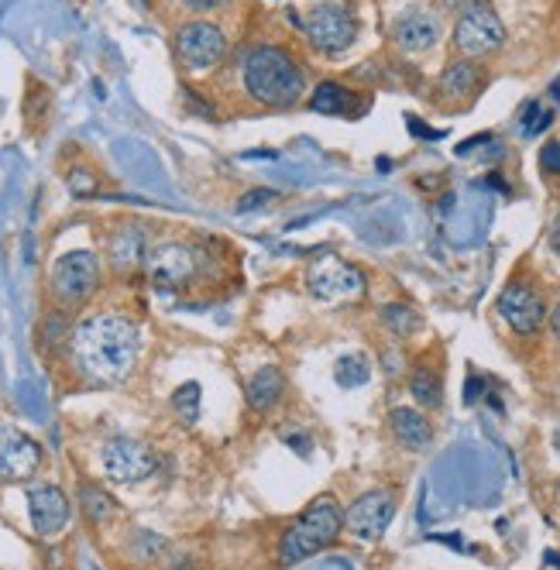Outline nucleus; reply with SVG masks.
<instances>
[{
	"instance_id": "f257e3e1",
	"label": "nucleus",
	"mask_w": 560,
	"mask_h": 570,
	"mask_svg": "<svg viewBox=\"0 0 560 570\" xmlns=\"http://www.w3.org/2000/svg\"><path fill=\"white\" fill-rule=\"evenodd\" d=\"M141 334L128 316L100 313L83 320L69 337V354L79 375H87L97 385L125 382L138 364Z\"/></svg>"
},
{
	"instance_id": "f03ea898",
	"label": "nucleus",
	"mask_w": 560,
	"mask_h": 570,
	"mask_svg": "<svg viewBox=\"0 0 560 570\" xmlns=\"http://www.w3.org/2000/svg\"><path fill=\"white\" fill-rule=\"evenodd\" d=\"M245 90L265 107H293L306 90V79L289 52L262 46L245 59Z\"/></svg>"
},
{
	"instance_id": "7ed1b4c3",
	"label": "nucleus",
	"mask_w": 560,
	"mask_h": 570,
	"mask_svg": "<svg viewBox=\"0 0 560 570\" xmlns=\"http://www.w3.org/2000/svg\"><path fill=\"white\" fill-rule=\"evenodd\" d=\"M341 529H344L341 505L331 495H320V499L310 502V509L283 533V543H278V560H283L286 567L303 563L313 553L334 547L337 537H341Z\"/></svg>"
},
{
	"instance_id": "20e7f679",
	"label": "nucleus",
	"mask_w": 560,
	"mask_h": 570,
	"mask_svg": "<svg viewBox=\"0 0 560 570\" xmlns=\"http://www.w3.org/2000/svg\"><path fill=\"white\" fill-rule=\"evenodd\" d=\"M505 46V24L499 21V14L482 4L468 14L458 18L454 24V49L464 56V59H482V56H492Z\"/></svg>"
},
{
	"instance_id": "39448f33",
	"label": "nucleus",
	"mask_w": 560,
	"mask_h": 570,
	"mask_svg": "<svg viewBox=\"0 0 560 570\" xmlns=\"http://www.w3.org/2000/svg\"><path fill=\"white\" fill-rule=\"evenodd\" d=\"M100 285V258L94 252H66L56 265H52V293L76 306L97 293Z\"/></svg>"
},
{
	"instance_id": "423d86ee",
	"label": "nucleus",
	"mask_w": 560,
	"mask_h": 570,
	"mask_svg": "<svg viewBox=\"0 0 560 570\" xmlns=\"http://www.w3.org/2000/svg\"><path fill=\"white\" fill-rule=\"evenodd\" d=\"M158 458L148 443L135 436H114L104 446V471L117 484H141L155 474Z\"/></svg>"
},
{
	"instance_id": "0eeeda50",
	"label": "nucleus",
	"mask_w": 560,
	"mask_h": 570,
	"mask_svg": "<svg viewBox=\"0 0 560 570\" xmlns=\"http://www.w3.org/2000/svg\"><path fill=\"white\" fill-rule=\"evenodd\" d=\"M306 38L313 42V49H320L324 56H341L354 46L357 38V21L351 11L337 8V4H320L306 14L303 21Z\"/></svg>"
},
{
	"instance_id": "6e6552de",
	"label": "nucleus",
	"mask_w": 560,
	"mask_h": 570,
	"mask_svg": "<svg viewBox=\"0 0 560 570\" xmlns=\"http://www.w3.org/2000/svg\"><path fill=\"white\" fill-rule=\"evenodd\" d=\"M176 52L179 62L193 72H204L217 66L227 52V38L217 24L210 21H189L176 31Z\"/></svg>"
},
{
	"instance_id": "1a4fd4ad",
	"label": "nucleus",
	"mask_w": 560,
	"mask_h": 570,
	"mask_svg": "<svg viewBox=\"0 0 560 570\" xmlns=\"http://www.w3.org/2000/svg\"><path fill=\"white\" fill-rule=\"evenodd\" d=\"M145 272H148L151 289L176 293V289H183L186 282H193L196 255H193V248H186V244H176V240L158 244V248H151L148 258H145Z\"/></svg>"
},
{
	"instance_id": "9d476101",
	"label": "nucleus",
	"mask_w": 560,
	"mask_h": 570,
	"mask_svg": "<svg viewBox=\"0 0 560 570\" xmlns=\"http://www.w3.org/2000/svg\"><path fill=\"white\" fill-rule=\"evenodd\" d=\"M38 464H42V446H38L24 430L0 423V481L18 484L28 481Z\"/></svg>"
},
{
	"instance_id": "9b49d317",
	"label": "nucleus",
	"mask_w": 560,
	"mask_h": 570,
	"mask_svg": "<svg viewBox=\"0 0 560 570\" xmlns=\"http://www.w3.org/2000/svg\"><path fill=\"white\" fill-rule=\"evenodd\" d=\"M392 519H395V492H389V488H375V492H365L347 509L344 525L357 540H379Z\"/></svg>"
},
{
	"instance_id": "f8f14e48",
	"label": "nucleus",
	"mask_w": 560,
	"mask_h": 570,
	"mask_svg": "<svg viewBox=\"0 0 560 570\" xmlns=\"http://www.w3.org/2000/svg\"><path fill=\"white\" fill-rule=\"evenodd\" d=\"M499 316L509 323L515 334L530 337V334H537L543 327L547 306H543L537 289H530V285H523V282H512L499 296Z\"/></svg>"
},
{
	"instance_id": "ddd939ff",
	"label": "nucleus",
	"mask_w": 560,
	"mask_h": 570,
	"mask_svg": "<svg viewBox=\"0 0 560 570\" xmlns=\"http://www.w3.org/2000/svg\"><path fill=\"white\" fill-rule=\"evenodd\" d=\"M28 512H31V525L38 537H56L66 529L72 509L69 499L59 484H31L28 488Z\"/></svg>"
},
{
	"instance_id": "4468645a",
	"label": "nucleus",
	"mask_w": 560,
	"mask_h": 570,
	"mask_svg": "<svg viewBox=\"0 0 560 570\" xmlns=\"http://www.w3.org/2000/svg\"><path fill=\"white\" fill-rule=\"evenodd\" d=\"M436 38H440V18L423 8L399 14L392 24V42L403 52H426L436 46Z\"/></svg>"
},
{
	"instance_id": "2eb2a0df",
	"label": "nucleus",
	"mask_w": 560,
	"mask_h": 570,
	"mask_svg": "<svg viewBox=\"0 0 560 570\" xmlns=\"http://www.w3.org/2000/svg\"><path fill=\"white\" fill-rule=\"evenodd\" d=\"M107 255H110V265L117 272H131V268L145 265L148 244H145L141 227H117L107 240Z\"/></svg>"
},
{
	"instance_id": "dca6fc26",
	"label": "nucleus",
	"mask_w": 560,
	"mask_h": 570,
	"mask_svg": "<svg viewBox=\"0 0 560 570\" xmlns=\"http://www.w3.org/2000/svg\"><path fill=\"white\" fill-rule=\"evenodd\" d=\"M389 426L395 433V440L406 446V451H426L433 430L426 423V416L420 410H410V405H399V410L389 413Z\"/></svg>"
},
{
	"instance_id": "f3484780",
	"label": "nucleus",
	"mask_w": 560,
	"mask_h": 570,
	"mask_svg": "<svg viewBox=\"0 0 560 570\" xmlns=\"http://www.w3.org/2000/svg\"><path fill=\"white\" fill-rule=\"evenodd\" d=\"M485 76L482 69H478L471 59H458L451 62L444 72H440V97L444 100H464V97H474L478 90H482Z\"/></svg>"
},
{
	"instance_id": "a211bd4d",
	"label": "nucleus",
	"mask_w": 560,
	"mask_h": 570,
	"mask_svg": "<svg viewBox=\"0 0 560 570\" xmlns=\"http://www.w3.org/2000/svg\"><path fill=\"white\" fill-rule=\"evenodd\" d=\"M286 392V379L278 368H262L252 382H248V405L255 413H268L275 410V402Z\"/></svg>"
},
{
	"instance_id": "6ab92c4d",
	"label": "nucleus",
	"mask_w": 560,
	"mask_h": 570,
	"mask_svg": "<svg viewBox=\"0 0 560 570\" xmlns=\"http://www.w3.org/2000/svg\"><path fill=\"white\" fill-rule=\"evenodd\" d=\"M79 505H83V515L94 522V525H100V522H107L114 512H117V502L104 492L100 484H79Z\"/></svg>"
},
{
	"instance_id": "aec40b11",
	"label": "nucleus",
	"mask_w": 560,
	"mask_h": 570,
	"mask_svg": "<svg viewBox=\"0 0 560 570\" xmlns=\"http://www.w3.org/2000/svg\"><path fill=\"white\" fill-rule=\"evenodd\" d=\"M410 392L416 395L420 405H426V410H436L440 395H444V385H440V375L430 368V364H420V368L413 372V379H410Z\"/></svg>"
},
{
	"instance_id": "412c9836",
	"label": "nucleus",
	"mask_w": 560,
	"mask_h": 570,
	"mask_svg": "<svg viewBox=\"0 0 560 570\" xmlns=\"http://www.w3.org/2000/svg\"><path fill=\"white\" fill-rule=\"evenodd\" d=\"M310 107L316 114H347L351 107V94L341 83H320L310 97Z\"/></svg>"
},
{
	"instance_id": "4be33fe9",
	"label": "nucleus",
	"mask_w": 560,
	"mask_h": 570,
	"mask_svg": "<svg viewBox=\"0 0 560 570\" xmlns=\"http://www.w3.org/2000/svg\"><path fill=\"white\" fill-rule=\"evenodd\" d=\"M382 323L395 337H410V334L420 331V313L413 306H403V303H389L382 309Z\"/></svg>"
},
{
	"instance_id": "5701e85b",
	"label": "nucleus",
	"mask_w": 560,
	"mask_h": 570,
	"mask_svg": "<svg viewBox=\"0 0 560 570\" xmlns=\"http://www.w3.org/2000/svg\"><path fill=\"white\" fill-rule=\"evenodd\" d=\"M372 379V368H369V361L365 357H341L337 361V385L341 389H357V385H365Z\"/></svg>"
},
{
	"instance_id": "b1692460",
	"label": "nucleus",
	"mask_w": 560,
	"mask_h": 570,
	"mask_svg": "<svg viewBox=\"0 0 560 570\" xmlns=\"http://www.w3.org/2000/svg\"><path fill=\"white\" fill-rule=\"evenodd\" d=\"M173 410L183 423H196L199 420V385L196 382H186L173 392Z\"/></svg>"
},
{
	"instance_id": "393cba45",
	"label": "nucleus",
	"mask_w": 560,
	"mask_h": 570,
	"mask_svg": "<svg viewBox=\"0 0 560 570\" xmlns=\"http://www.w3.org/2000/svg\"><path fill=\"white\" fill-rule=\"evenodd\" d=\"M550 120H553V114L540 100H530L523 110H519V135H523V138H537L550 125Z\"/></svg>"
},
{
	"instance_id": "a878e982",
	"label": "nucleus",
	"mask_w": 560,
	"mask_h": 570,
	"mask_svg": "<svg viewBox=\"0 0 560 570\" xmlns=\"http://www.w3.org/2000/svg\"><path fill=\"white\" fill-rule=\"evenodd\" d=\"M540 169L550 176H560V141H547L540 151Z\"/></svg>"
},
{
	"instance_id": "bb28decb",
	"label": "nucleus",
	"mask_w": 560,
	"mask_h": 570,
	"mask_svg": "<svg viewBox=\"0 0 560 570\" xmlns=\"http://www.w3.org/2000/svg\"><path fill=\"white\" fill-rule=\"evenodd\" d=\"M69 189H72L76 196H90V193L97 189V179H94L87 169H72V173H69Z\"/></svg>"
},
{
	"instance_id": "cd10ccee",
	"label": "nucleus",
	"mask_w": 560,
	"mask_h": 570,
	"mask_svg": "<svg viewBox=\"0 0 560 570\" xmlns=\"http://www.w3.org/2000/svg\"><path fill=\"white\" fill-rule=\"evenodd\" d=\"M272 199H275L272 189H255V193H248L242 203H237V214H252V210L265 207V203H272Z\"/></svg>"
},
{
	"instance_id": "c85d7f7f",
	"label": "nucleus",
	"mask_w": 560,
	"mask_h": 570,
	"mask_svg": "<svg viewBox=\"0 0 560 570\" xmlns=\"http://www.w3.org/2000/svg\"><path fill=\"white\" fill-rule=\"evenodd\" d=\"M482 4H489V0H440V8L458 14V18L468 14V11H474V8H482Z\"/></svg>"
},
{
	"instance_id": "c756f323",
	"label": "nucleus",
	"mask_w": 560,
	"mask_h": 570,
	"mask_svg": "<svg viewBox=\"0 0 560 570\" xmlns=\"http://www.w3.org/2000/svg\"><path fill=\"white\" fill-rule=\"evenodd\" d=\"M286 443H289V446H299V454H303V458L310 454V446H313V440H310L306 433H289Z\"/></svg>"
},
{
	"instance_id": "7c9ffc66",
	"label": "nucleus",
	"mask_w": 560,
	"mask_h": 570,
	"mask_svg": "<svg viewBox=\"0 0 560 570\" xmlns=\"http://www.w3.org/2000/svg\"><path fill=\"white\" fill-rule=\"evenodd\" d=\"M183 4L193 8V11H214V8L227 4V0H183Z\"/></svg>"
},
{
	"instance_id": "2f4dec72",
	"label": "nucleus",
	"mask_w": 560,
	"mask_h": 570,
	"mask_svg": "<svg viewBox=\"0 0 560 570\" xmlns=\"http://www.w3.org/2000/svg\"><path fill=\"white\" fill-rule=\"evenodd\" d=\"M550 248L560 255V217L553 220V227H550Z\"/></svg>"
},
{
	"instance_id": "473e14b6",
	"label": "nucleus",
	"mask_w": 560,
	"mask_h": 570,
	"mask_svg": "<svg viewBox=\"0 0 560 570\" xmlns=\"http://www.w3.org/2000/svg\"><path fill=\"white\" fill-rule=\"evenodd\" d=\"M550 331H553V337L560 341V303H557V309L550 313Z\"/></svg>"
},
{
	"instance_id": "72a5a7b5",
	"label": "nucleus",
	"mask_w": 560,
	"mask_h": 570,
	"mask_svg": "<svg viewBox=\"0 0 560 570\" xmlns=\"http://www.w3.org/2000/svg\"><path fill=\"white\" fill-rule=\"evenodd\" d=\"M553 446H557V451H560V426L553 430Z\"/></svg>"
}]
</instances>
